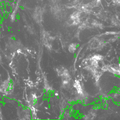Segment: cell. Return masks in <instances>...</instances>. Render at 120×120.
<instances>
[{
  "label": "cell",
  "mask_w": 120,
  "mask_h": 120,
  "mask_svg": "<svg viewBox=\"0 0 120 120\" xmlns=\"http://www.w3.org/2000/svg\"><path fill=\"white\" fill-rule=\"evenodd\" d=\"M75 49H76V46L74 44H72L70 45L69 48V51L71 53L74 52L75 51Z\"/></svg>",
  "instance_id": "2"
},
{
  "label": "cell",
  "mask_w": 120,
  "mask_h": 120,
  "mask_svg": "<svg viewBox=\"0 0 120 120\" xmlns=\"http://www.w3.org/2000/svg\"><path fill=\"white\" fill-rule=\"evenodd\" d=\"M75 88L77 89V91H78V92L80 94L82 93V88L80 86V84H79V83L77 81H75Z\"/></svg>",
  "instance_id": "1"
},
{
  "label": "cell",
  "mask_w": 120,
  "mask_h": 120,
  "mask_svg": "<svg viewBox=\"0 0 120 120\" xmlns=\"http://www.w3.org/2000/svg\"><path fill=\"white\" fill-rule=\"evenodd\" d=\"M113 2L115 4H120V0H113Z\"/></svg>",
  "instance_id": "3"
}]
</instances>
